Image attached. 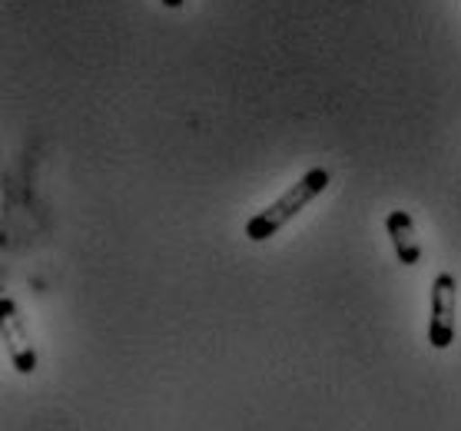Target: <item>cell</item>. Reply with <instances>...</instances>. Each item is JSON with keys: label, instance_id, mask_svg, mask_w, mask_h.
<instances>
[{"label": "cell", "instance_id": "cell-1", "mask_svg": "<svg viewBox=\"0 0 461 431\" xmlns=\"http://www.w3.org/2000/svg\"><path fill=\"white\" fill-rule=\"evenodd\" d=\"M329 183H332V173H329L325 166H312L305 176L295 179L293 186H289L279 200H273L266 210H259L256 216H249V222H246V239L249 242L273 239L276 232L283 229V226H289V222H293L295 216L309 206V202L319 200V196L329 190Z\"/></svg>", "mask_w": 461, "mask_h": 431}, {"label": "cell", "instance_id": "cell-2", "mask_svg": "<svg viewBox=\"0 0 461 431\" xmlns=\"http://www.w3.org/2000/svg\"><path fill=\"white\" fill-rule=\"evenodd\" d=\"M455 312H458V279L451 273H438L431 283V312H429V346L445 352L455 346Z\"/></svg>", "mask_w": 461, "mask_h": 431}, {"label": "cell", "instance_id": "cell-3", "mask_svg": "<svg viewBox=\"0 0 461 431\" xmlns=\"http://www.w3.org/2000/svg\"><path fill=\"white\" fill-rule=\"evenodd\" d=\"M0 332H4V348L11 355V365L21 375L37 372V346H33L31 328H27L21 309H17V302H14L11 295L0 299Z\"/></svg>", "mask_w": 461, "mask_h": 431}, {"label": "cell", "instance_id": "cell-4", "mask_svg": "<svg viewBox=\"0 0 461 431\" xmlns=\"http://www.w3.org/2000/svg\"><path fill=\"white\" fill-rule=\"evenodd\" d=\"M388 239L395 246V256H399L402 265H419L421 263V242L419 232H415V220H411L405 210H392L385 220Z\"/></svg>", "mask_w": 461, "mask_h": 431}, {"label": "cell", "instance_id": "cell-5", "mask_svg": "<svg viewBox=\"0 0 461 431\" xmlns=\"http://www.w3.org/2000/svg\"><path fill=\"white\" fill-rule=\"evenodd\" d=\"M159 4H163V7H167V11H179V7H183V4H186V0H159Z\"/></svg>", "mask_w": 461, "mask_h": 431}]
</instances>
